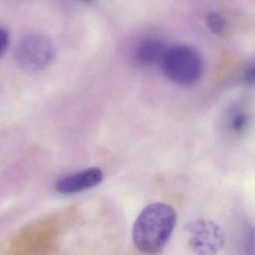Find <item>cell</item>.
<instances>
[{
    "label": "cell",
    "instance_id": "1",
    "mask_svg": "<svg viewBox=\"0 0 255 255\" xmlns=\"http://www.w3.org/2000/svg\"><path fill=\"white\" fill-rule=\"evenodd\" d=\"M176 223V211L172 206L161 202L150 204L141 211L133 225L135 247L144 254H158L170 239Z\"/></svg>",
    "mask_w": 255,
    "mask_h": 255
},
{
    "label": "cell",
    "instance_id": "2",
    "mask_svg": "<svg viewBox=\"0 0 255 255\" xmlns=\"http://www.w3.org/2000/svg\"><path fill=\"white\" fill-rule=\"evenodd\" d=\"M160 67L168 79L184 86L197 83L204 70L199 52L194 48L183 44L168 47Z\"/></svg>",
    "mask_w": 255,
    "mask_h": 255
},
{
    "label": "cell",
    "instance_id": "3",
    "mask_svg": "<svg viewBox=\"0 0 255 255\" xmlns=\"http://www.w3.org/2000/svg\"><path fill=\"white\" fill-rule=\"evenodd\" d=\"M15 60L19 67L28 73L46 70L55 56V49L50 39L38 33L22 39L15 49Z\"/></svg>",
    "mask_w": 255,
    "mask_h": 255
},
{
    "label": "cell",
    "instance_id": "4",
    "mask_svg": "<svg viewBox=\"0 0 255 255\" xmlns=\"http://www.w3.org/2000/svg\"><path fill=\"white\" fill-rule=\"evenodd\" d=\"M190 247L198 255H214L222 250L225 236L220 226L208 220H198L189 225Z\"/></svg>",
    "mask_w": 255,
    "mask_h": 255
},
{
    "label": "cell",
    "instance_id": "5",
    "mask_svg": "<svg viewBox=\"0 0 255 255\" xmlns=\"http://www.w3.org/2000/svg\"><path fill=\"white\" fill-rule=\"evenodd\" d=\"M103 178L100 168H88L60 178L55 184V190L63 195L75 194L99 185Z\"/></svg>",
    "mask_w": 255,
    "mask_h": 255
},
{
    "label": "cell",
    "instance_id": "6",
    "mask_svg": "<svg viewBox=\"0 0 255 255\" xmlns=\"http://www.w3.org/2000/svg\"><path fill=\"white\" fill-rule=\"evenodd\" d=\"M167 49V46L160 40L156 39L145 40L136 49V62L143 67L160 66Z\"/></svg>",
    "mask_w": 255,
    "mask_h": 255
},
{
    "label": "cell",
    "instance_id": "7",
    "mask_svg": "<svg viewBox=\"0 0 255 255\" xmlns=\"http://www.w3.org/2000/svg\"><path fill=\"white\" fill-rule=\"evenodd\" d=\"M250 123V117L246 112H238L231 118L230 127L235 133H242L245 131Z\"/></svg>",
    "mask_w": 255,
    "mask_h": 255
},
{
    "label": "cell",
    "instance_id": "8",
    "mask_svg": "<svg viewBox=\"0 0 255 255\" xmlns=\"http://www.w3.org/2000/svg\"><path fill=\"white\" fill-rule=\"evenodd\" d=\"M208 28L214 34H220L224 29L225 21L218 13H211L206 18Z\"/></svg>",
    "mask_w": 255,
    "mask_h": 255
},
{
    "label": "cell",
    "instance_id": "9",
    "mask_svg": "<svg viewBox=\"0 0 255 255\" xmlns=\"http://www.w3.org/2000/svg\"><path fill=\"white\" fill-rule=\"evenodd\" d=\"M9 44V34L7 30L0 27V57L7 50Z\"/></svg>",
    "mask_w": 255,
    "mask_h": 255
},
{
    "label": "cell",
    "instance_id": "10",
    "mask_svg": "<svg viewBox=\"0 0 255 255\" xmlns=\"http://www.w3.org/2000/svg\"><path fill=\"white\" fill-rule=\"evenodd\" d=\"M244 81L248 85H255V65L250 66L247 69L244 74Z\"/></svg>",
    "mask_w": 255,
    "mask_h": 255
},
{
    "label": "cell",
    "instance_id": "11",
    "mask_svg": "<svg viewBox=\"0 0 255 255\" xmlns=\"http://www.w3.org/2000/svg\"><path fill=\"white\" fill-rule=\"evenodd\" d=\"M255 235L254 232H250L247 244V255H254Z\"/></svg>",
    "mask_w": 255,
    "mask_h": 255
},
{
    "label": "cell",
    "instance_id": "12",
    "mask_svg": "<svg viewBox=\"0 0 255 255\" xmlns=\"http://www.w3.org/2000/svg\"><path fill=\"white\" fill-rule=\"evenodd\" d=\"M79 1H83V2L88 3V4H89V3L92 2L94 0H79Z\"/></svg>",
    "mask_w": 255,
    "mask_h": 255
}]
</instances>
